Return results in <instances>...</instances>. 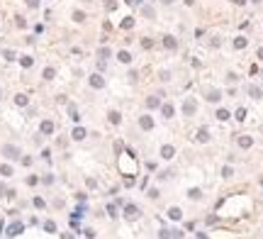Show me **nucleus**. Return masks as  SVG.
Wrapping results in <instances>:
<instances>
[{
  "label": "nucleus",
  "instance_id": "nucleus-1",
  "mask_svg": "<svg viewBox=\"0 0 263 239\" xmlns=\"http://www.w3.org/2000/svg\"><path fill=\"white\" fill-rule=\"evenodd\" d=\"M2 156H5V159H17V156H20V149L12 146V144H5V146H2Z\"/></svg>",
  "mask_w": 263,
  "mask_h": 239
},
{
  "label": "nucleus",
  "instance_id": "nucleus-2",
  "mask_svg": "<svg viewBox=\"0 0 263 239\" xmlns=\"http://www.w3.org/2000/svg\"><path fill=\"white\" fill-rule=\"evenodd\" d=\"M22 229H25V225H22V222H12V225L7 227V237H17Z\"/></svg>",
  "mask_w": 263,
  "mask_h": 239
},
{
  "label": "nucleus",
  "instance_id": "nucleus-3",
  "mask_svg": "<svg viewBox=\"0 0 263 239\" xmlns=\"http://www.w3.org/2000/svg\"><path fill=\"white\" fill-rule=\"evenodd\" d=\"M124 217H127V220H136V217H139V207H136V205H127V207H124Z\"/></svg>",
  "mask_w": 263,
  "mask_h": 239
},
{
  "label": "nucleus",
  "instance_id": "nucleus-4",
  "mask_svg": "<svg viewBox=\"0 0 263 239\" xmlns=\"http://www.w3.org/2000/svg\"><path fill=\"white\" fill-rule=\"evenodd\" d=\"M90 86H93V88H102V86H105V81H102L100 73H93V76H90Z\"/></svg>",
  "mask_w": 263,
  "mask_h": 239
},
{
  "label": "nucleus",
  "instance_id": "nucleus-5",
  "mask_svg": "<svg viewBox=\"0 0 263 239\" xmlns=\"http://www.w3.org/2000/svg\"><path fill=\"white\" fill-rule=\"evenodd\" d=\"M207 100H210V102H219V100H222V93L212 88V90H207Z\"/></svg>",
  "mask_w": 263,
  "mask_h": 239
},
{
  "label": "nucleus",
  "instance_id": "nucleus-6",
  "mask_svg": "<svg viewBox=\"0 0 263 239\" xmlns=\"http://www.w3.org/2000/svg\"><path fill=\"white\" fill-rule=\"evenodd\" d=\"M139 125H141V129H151V127H154V120H151L149 115H144V117L139 120Z\"/></svg>",
  "mask_w": 263,
  "mask_h": 239
},
{
  "label": "nucleus",
  "instance_id": "nucleus-7",
  "mask_svg": "<svg viewBox=\"0 0 263 239\" xmlns=\"http://www.w3.org/2000/svg\"><path fill=\"white\" fill-rule=\"evenodd\" d=\"M168 217H171L173 222H178V220L183 217V212H180V207H171V210H168Z\"/></svg>",
  "mask_w": 263,
  "mask_h": 239
},
{
  "label": "nucleus",
  "instance_id": "nucleus-8",
  "mask_svg": "<svg viewBox=\"0 0 263 239\" xmlns=\"http://www.w3.org/2000/svg\"><path fill=\"white\" fill-rule=\"evenodd\" d=\"M51 132H54V122L44 120V122H41V134H51Z\"/></svg>",
  "mask_w": 263,
  "mask_h": 239
},
{
  "label": "nucleus",
  "instance_id": "nucleus-9",
  "mask_svg": "<svg viewBox=\"0 0 263 239\" xmlns=\"http://www.w3.org/2000/svg\"><path fill=\"white\" fill-rule=\"evenodd\" d=\"M73 139H76V141H80V139H85V129H83V127H76V129H73Z\"/></svg>",
  "mask_w": 263,
  "mask_h": 239
},
{
  "label": "nucleus",
  "instance_id": "nucleus-10",
  "mask_svg": "<svg viewBox=\"0 0 263 239\" xmlns=\"http://www.w3.org/2000/svg\"><path fill=\"white\" fill-rule=\"evenodd\" d=\"M183 112H185V115H193V112H195V102H193V100H185V105H183Z\"/></svg>",
  "mask_w": 263,
  "mask_h": 239
},
{
  "label": "nucleus",
  "instance_id": "nucleus-11",
  "mask_svg": "<svg viewBox=\"0 0 263 239\" xmlns=\"http://www.w3.org/2000/svg\"><path fill=\"white\" fill-rule=\"evenodd\" d=\"M173 154H175L173 146H163V149H161V156H163V159H173Z\"/></svg>",
  "mask_w": 263,
  "mask_h": 239
},
{
  "label": "nucleus",
  "instance_id": "nucleus-12",
  "mask_svg": "<svg viewBox=\"0 0 263 239\" xmlns=\"http://www.w3.org/2000/svg\"><path fill=\"white\" fill-rule=\"evenodd\" d=\"M239 144H241V146H244V149H249V146H251V144H253V139H251V137H239Z\"/></svg>",
  "mask_w": 263,
  "mask_h": 239
},
{
  "label": "nucleus",
  "instance_id": "nucleus-13",
  "mask_svg": "<svg viewBox=\"0 0 263 239\" xmlns=\"http://www.w3.org/2000/svg\"><path fill=\"white\" fill-rule=\"evenodd\" d=\"M117 59H120L122 64H129V61H132V54H129V51H120V54H117Z\"/></svg>",
  "mask_w": 263,
  "mask_h": 239
},
{
  "label": "nucleus",
  "instance_id": "nucleus-14",
  "mask_svg": "<svg viewBox=\"0 0 263 239\" xmlns=\"http://www.w3.org/2000/svg\"><path fill=\"white\" fill-rule=\"evenodd\" d=\"M163 46H166V49H175L178 44H175V39H173V37H166V39H163Z\"/></svg>",
  "mask_w": 263,
  "mask_h": 239
},
{
  "label": "nucleus",
  "instance_id": "nucleus-15",
  "mask_svg": "<svg viewBox=\"0 0 263 239\" xmlns=\"http://www.w3.org/2000/svg\"><path fill=\"white\" fill-rule=\"evenodd\" d=\"M0 173H2L5 178H10V176H12V166H7V164H2V166H0Z\"/></svg>",
  "mask_w": 263,
  "mask_h": 239
},
{
  "label": "nucleus",
  "instance_id": "nucleus-16",
  "mask_svg": "<svg viewBox=\"0 0 263 239\" xmlns=\"http://www.w3.org/2000/svg\"><path fill=\"white\" fill-rule=\"evenodd\" d=\"M249 95H251V98H261V88H256V86H249Z\"/></svg>",
  "mask_w": 263,
  "mask_h": 239
},
{
  "label": "nucleus",
  "instance_id": "nucleus-17",
  "mask_svg": "<svg viewBox=\"0 0 263 239\" xmlns=\"http://www.w3.org/2000/svg\"><path fill=\"white\" fill-rule=\"evenodd\" d=\"M120 120H122V117H120V112H117V110H112V112H110V122H112V125H120Z\"/></svg>",
  "mask_w": 263,
  "mask_h": 239
},
{
  "label": "nucleus",
  "instance_id": "nucleus-18",
  "mask_svg": "<svg viewBox=\"0 0 263 239\" xmlns=\"http://www.w3.org/2000/svg\"><path fill=\"white\" fill-rule=\"evenodd\" d=\"M20 64H22L25 68H29L34 64V59H32V56H22V59H20Z\"/></svg>",
  "mask_w": 263,
  "mask_h": 239
},
{
  "label": "nucleus",
  "instance_id": "nucleus-19",
  "mask_svg": "<svg viewBox=\"0 0 263 239\" xmlns=\"http://www.w3.org/2000/svg\"><path fill=\"white\" fill-rule=\"evenodd\" d=\"M207 139H210V132H207V129H200V132H197V141H207Z\"/></svg>",
  "mask_w": 263,
  "mask_h": 239
},
{
  "label": "nucleus",
  "instance_id": "nucleus-20",
  "mask_svg": "<svg viewBox=\"0 0 263 239\" xmlns=\"http://www.w3.org/2000/svg\"><path fill=\"white\" fill-rule=\"evenodd\" d=\"M200 195H202V193H200L197 188H193V190H188V198H190V200H200Z\"/></svg>",
  "mask_w": 263,
  "mask_h": 239
},
{
  "label": "nucleus",
  "instance_id": "nucleus-21",
  "mask_svg": "<svg viewBox=\"0 0 263 239\" xmlns=\"http://www.w3.org/2000/svg\"><path fill=\"white\" fill-rule=\"evenodd\" d=\"M161 110H163L166 120H168V117H173V105H163V107H161Z\"/></svg>",
  "mask_w": 263,
  "mask_h": 239
},
{
  "label": "nucleus",
  "instance_id": "nucleus-22",
  "mask_svg": "<svg viewBox=\"0 0 263 239\" xmlns=\"http://www.w3.org/2000/svg\"><path fill=\"white\" fill-rule=\"evenodd\" d=\"M15 102H17L20 107H22V105H27V95H22V93H20V95H15Z\"/></svg>",
  "mask_w": 263,
  "mask_h": 239
},
{
  "label": "nucleus",
  "instance_id": "nucleus-23",
  "mask_svg": "<svg viewBox=\"0 0 263 239\" xmlns=\"http://www.w3.org/2000/svg\"><path fill=\"white\" fill-rule=\"evenodd\" d=\"M234 46H236V49H244V46H246V39H244V37H236Z\"/></svg>",
  "mask_w": 263,
  "mask_h": 239
},
{
  "label": "nucleus",
  "instance_id": "nucleus-24",
  "mask_svg": "<svg viewBox=\"0 0 263 239\" xmlns=\"http://www.w3.org/2000/svg\"><path fill=\"white\" fill-rule=\"evenodd\" d=\"M217 120H222V122L229 120V110H219V112H217Z\"/></svg>",
  "mask_w": 263,
  "mask_h": 239
},
{
  "label": "nucleus",
  "instance_id": "nucleus-25",
  "mask_svg": "<svg viewBox=\"0 0 263 239\" xmlns=\"http://www.w3.org/2000/svg\"><path fill=\"white\" fill-rule=\"evenodd\" d=\"M73 20H76V22H83V20H85V15H83L80 10H76V12H73Z\"/></svg>",
  "mask_w": 263,
  "mask_h": 239
},
{
  "label": "nucleus",
  "instance_id": "nucleus-26",
  "mask_svg": "<svg viewBox=\"0 0 263 239\" xmlns=\"http://www.w3.org/2000/svg\"><path fill=\"white\" fill-rule=\"evenodd\" d=\"M44 229H46V232H56V225L49 220V222H44Z\"/></svg>",
  "mask_w": 263,
  "mask_h": 239
},
{
  "label": "nucleus",
  "instance_id": "nucleus-27",
  "mask_svg": "<svg viewBox=\"0 0 263 239\" xmlns=\"http://www.w3.org/2000/svg\"><path fill=\"white\" fill-rule=\"evenodd\" d=\"M98 56H100V59H107V56H110V49H107V46H102V49L98 51Z\"/></svg>",
  "mask_w": 263,
  "mask_h": 239
},
{
  "label": "nucleus",
  "instance_id": "nucleus-28",
  "mask_svg": "<svg viewBox=\"0 0 263 239\" xmlns=\"http://www.w3.org/2000/svg\"><path fill=\"white\" fill-rule=\"evenodd\" d=\"M222 176H224V178H229V176H234V171H231V166H224V169H222Z\"/></svg>",
  "mask_w": 263,
  "mask_h": 239
},
{
  "label": "nucleus",
  "instance_id": "nucleus-29",
  "mask_svg": "<svg viewBox=\"0 0 263 239\" xmlns=\"http://www.w3.org/2000/svg\"><path fill=\"white\" fill-rule=\"evenodd\" d=\"M44 78L51 81V78H54V68H44Z\"/></svg>",
  "mask_w": 263,
  "mask_h": 239
},
{
  "label": "nucleus",
  "instance_id": "nucleus-30",
  "mask_svg": "<svg viewBox=\"0 0 263 239\" xmlns=\"http://www.w3.org/2000/svg\"><path fill=\"white\" fill-rule=\"evenodd\" d=\"M146 105H149V107H159V98H149Z\"/></svg>",
  "mask_w": 263,
  "mask_h": 239
},
{
  "label": "nucleus",
  "instance_id": "nucleus-31",
  "mask_svg": "<svg viewBox=\"0 0 263 239\" xmlns=\"http://www.w3.org/2000/svg\"><path fill=\"white\" fill-rule=\"evenodd\" d=\"M159 239H171V232H168V229H161V232H159Z\"/></svg>",
  "mask_w": 263,
  "mask_h": 239
},
{
  "label": "nucleus",
  "instance_id": "nucleus-32",
  "mask_svg": "<svg viewBox=\"0 0 263 239\" xmlns=\"http://www.w3.org/2000/svg\"><path fill=\"white\" fill-rule=\"evenodd\" d=\"M236 120H246V110H244V107L236 112Z\"/></svg>",
  "mask_w": 263,
  "mask_h": 239
},
{
  "label": "nucleus",
  "instance_id": "nucleus-33",
  "mask_svg": "<svg viewBox=\"0 0 263 239\" xmlns=\"http://www.w3.org/2000/svg\"><path fill=\"white\" fill-rule=\"evenodd\" d=\"M149 198H154V200H156V198H159V190H156V188H151V190H149Z\"/></svg>",
  "mask_w": 263,
  "mask_h": 239
},
{
  "label": "nucleus",
  "instance_id": "nucleus-34",
  "mask_svg": "<svg viewBox=\"0 0 263 239\" xmlns=\"http://www.w3.org/2000/svg\"><path fill=\"white\" fill-rule=\"evenodd\" d=\"M107 212H110V217H115V212H117V207H115V205H107Z\"/></svg>",
  "mask_w": 263,
  "mask_h": 239
},
{
  "label": "nucleus",
  "instance_id": "nucleus-35",
  "mask_svg": "<svg viewBox=\"0 0 263 239\" xmlns=\"http://www.w3.org/2000/svg\"><path fill=\"white\" fill-rule=\"evenodd\" d=\"M27 5H29V7H37V5H39V0H27Z\"/></svg>",
  "mask_w": 263,
  "mask_h": 239
},
{
  "label": "nucleus",
  "instance_id": "nucleus-36",
  "mask_svg": "<svg viewBox=\"0 0 263 239\" xmlns=\"http://www.w3.org/2000/svg\"><path fill=\"white\" fill-rule=\"evenodd\" d=\"M234 2H236V5H244V2H246V0H234Z\"/></svg>",
  "mask_w": 263,
  "mask_h": 239
},
{
  "label": "nucleus",
  "instance_id": "nucleus-37",
  "mask_svg": "<svg viewBox=\"0 0 263 239\" xmlns=\"http://www.w3.org/2000/svg\"><path fill=\"white\" fill-rule=\"evenodd\" d=\"M258 59H263V49H258Z\"/></svg>",
  "mask_w": 263,
  "mask_h": 239
},
{
  "label": "nucleus",
  "instance_id": "nucleus-38",
  "mask_svg": "<svg viewBox=\"0 0 263 239\" xmlns=\"http://www.w3.org/2000/svg\"><path fill=\"white\" fill-rule=\"evenodd\" d=\"M163 2H166V5H171V2H173V0H163Z\"/></svg>",
  "mask_w": 263,
  "mask_h": 239
},
{
  "label": "nucleus",
  "instance_id": "nucleus-39",
  "mask_svg": "<svg viewBox=\"0 0 263 239\" xmlns=\"http://www.w3.org/2000/svg\"><path fill=\"white\" fill-rule=\"evenodd\" d=\"M61 239H73V237H68V234H66V237H61Z\"/></svg>",
  "mask_w": 263,
  "mask_h": 239
},
{
  "label": "nucleus",
  "instance_id": "nucleus-40",
  "mask_svg": "<svg viewBox=\"0 0 263 239\" xmlns=\"http://www.w3.org/2000/svg\"><path fill=\"white\" fill-rule=\"evenodd\" d=\"M253 2H258V0H253Z\"/></svg>",
  "mask_w": 263,
  "mask_h": 239
}]
</instances>
